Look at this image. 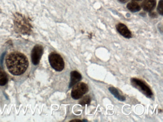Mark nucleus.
I'll use <instances>...</instances> for the list:
<instances>
[{
	"label": "nucleus",
	"mask_w": 163,
	"mask_h": 122,
	"mask_svg": "<svg viewBox=\"0 0 163 122\" xmlns=\"http://www.w3.org/2000/svg\"><path fill=\"white\" fill-rule=\"evenodd\" d=\"M5 64L8 71L12 75H21L25 73L28 67V60L22 53L13 51L7 56Z\"/></svg>",
	"instance_id": "nucleus-1"
},
{
	"label": "nucleus",
	"mask_w": 163,
	"mask_h": 122,
	"mask_svg": "<svg viewBox=\"0 0 163 122\" xmlns=\"http://www.w3.org/2000/svg\"><path fill=\"white\" fill-rule=\"evenodd\" d=\"M14 26L18 32L28 34L31 30V25L28 20L21 14H16L14 20Z\"/></svg>",
	"instance_id": "nucleus-2"
},
{
	"label": "nucleus",
	"mask_w": 163,
	"mask_h": 122,
	"mask_svg": "<svg viewBox=\"0 0 163 122\" xmlns=\"http://www.w3.org/2000/svg\"><path fill=\"white\" fill-rule=\"evenodd\" d=\"M131 85L139 91L145 95L147 97L152 98L153 97V93L149 86L145 82L139 79L133 78L131 79Z\"/></svg>",
	"instance_id": "nucleus-3"
},
{
	"label": "nucleus",
	"mask_w": 163,
	"mask_h": 122,
	"mask_svg": "<svg viewBox=\"0 0 163 122\" xmlns=\"http://www.w3.org/2000/svg\"><path fill=\"white\" fill-rule=\"evenodd\" d=\"M51 66L57 72H61L64 69L65 63L61 55L57 53H52L48 57Z\"/></svg>",
	"instance_id": "nucleus-4"
},
{
	"label": "nucleus",
	"mask_w": 163,
	"mask_h": 122,
	"mask_svg": "<svg viewBox=\"0 0 163 122\" xmlns=\"http://www.w3.org/2000/svg\"><path fill=\"white\" fill-rule=\"evenodd\" d=\"M73 87L71 96L74 100L80 99L84 94L88 93L89 91L88 85L85 83H78Z\"/></svg>",
	"instance_id": "nucleus-5"
},
{
	"label": "nucleus",
	"mask_w": 163,
	"mask_h": 122,
	"mask_svg": "<svg viewBox=\"0 0 163 122\" xmlns=\"http://www.w3.org/2000/svg\"><path fill=\"white\" fill-rule=\"evenodd\" d=\"M43 54V47L40 44H36L31 52V59L33 63L37 66L40 63V59Z\"/></svg>",
	"instance_id": "nucleus-6"
},
{
	"label": "nucleus",
	"mask_w": 163,
	"mask_h": 122,
	"mask_svg": "<svg viewBox=\"0 0 163 122\" xmlns=\"http://www.w3.org/2000/svg\"><path fill=\"white\" fill-rule=\"evenodd\" d=\"M117 31L121 35L126 38L130 39L132 37V35L127 26L123 23H119L116 25Z\"/></svg>",
	"instance_id": "nucleus-7"
},
{
	"label": "nucleus",
	"mask_w": 163,
	"mask_h": 122,
	"mask_svg": "<svg viewBox=\"0 0 163 122\" xmlns=\"http://www.w3.org/2000/svg\"><path fill=\"white\" fill-rule=\"evenodd\" d=\"M82 79V75L79 72L73 71L70 73V81L69 84V88H71Z\"/></svg>",
	"instance_id": "nucleus-8"
},
{
	"label": "nucleus",
	"mask_w": 163,
	"mask_h": 122,
	"mask_svg": "<svg viewBox=\"0 0 163 122\" xmlns=\"http://www.w3.org/2000/svg\"><path fill=\"white\" fill-rule=\"evenodd\" d=\"M156 4V0H145L142 3V7L146 12H150L154 9Z\"/></svg>",
	"instance_id": "nucleus-9"
},
{
	"label": "nucleus",
	"mask_w": 163,
	"mask_h": 122,
	"mask_svg": "<svg viewBox=\"0 0 163 122\" xmlns=\"http://www.w3.org/2000/svg\"><path fill=\"white\" fill-rule=\"evenodd\" d=\"M109 91L110 92V93L119 101H124L125 100V97H124L123 95L120 94V93H119L118 89H117L116 88L111 86V87H110L109 88Z\"/></svg>",
	"instance_id": "nucleus-10"
},
{
	"label": "nucleus",
	"mask_w": 163,
	"mask_h": 122,
	"mask_svg": "<svg viewBox=\"0 0 163 122\" xmlns=\"http://www.w3.org/2000/svg\"><path fill=\"white\" fill-rule=\"evenodd\" d=\"M8 78L6 73L0 67V86H4L8 82Z\"/></svg>",
	"instance_id": "nucleus-11"
},
{
	"label": "nucleus",
	"mask_w": 163,
	"mask_h": 122,
	"mask_svg": "<svg viewBox=\"0 0 163 122\" xmlns=\"http://www.w3.org/2000/svg\"><path fill=\"white\" fill-rule=\"evenodd\" d=\"M127 9L133 13L139 12L141 10V6L137 3L132 1L127 5Z\"/></svg>",
	"instance_id": "nucleus-12"
},
{
	"label": "nucleus",
	"mask_w": 163,
	"mask_h": 122,
	"mask_svg": "<svg viewBox=\"0 0 163 122\" xmlns=\"http://www.w3.org/2000/svg\"><path fill=\"white\" fill-rule=\"evenodd\" d=\"M91 97L89 95H85L82 98L79 102V104L82 106L89 105L91 104Z\"/></svg>",
	"instance_id": "nucleus-13"
},
{
	"label": "nucleus",
	"mask_w": 163,
	"mask_h": 122,
	"mask_svg": "<svg viewBox=\"0 0 163 122\" xmlns=\"http://www.w3.org/2000/svg\"><path fill=\"white\" fill-rule=\"evenodd\" d=\"M163 0H160L158 4V7H157V12L160 14L161 16H163Z\"/></svg>",
	"instance_id": "nucleus-14"
},
{
	"label": "nucleus",
	"mask_w": 163,
	"mask_h": 122,
	"mask_svg": "<svg viewBox=\"0 0 163 122\" xmlns=\"http://www.w3.org/2000/svg\"><path fill=\"white\" fill-rule=\"evenodd\" d=\"M149 16L152 18H155L157 17V15L156 13H154V12H149Z\"/></svg>",
	"instance_id": "nucleus-15"
},
{
	"label": "nucleus",
	"mask_w": 163,
	"mask_h": 122,
	"mask_svg": "<svg viewBox=\"0 0 163 122\" xmlns=\"http://www.w3.org/2000/svg\"><path fill=\"white\" fill-rule=\"evenodd\" d=\"M119 1H120L121 3H125L127 2L128 0H119Z\"/></svg>",
	"instance_id": "nucleus-16"
},
{
	"label": "nucleus",
	"mask_w": 163,
	"mask_h": 122,
	"mask_svg": "<svg viewBox=\"0 0 163 122\" xmlns=\"http://www.w3.org/2000/svg\"><path fill=\"white\" fill-rule=\"evenodd\" d=\"M71 121H74V122H77V121H78V122H81L82 121V120H80L79 119H76V120H71Z\"/></svg>",
	"instance_id": "nucleus-17"
},
{
	"label": "nucleus",
	"mask_w": 163,
	"mask_h": 122,
	"mask_svg": "<svg viewBox=\"0 0 163 122\" xmlns=\"http://www.w3.org/2000/svg\"><path fill=\"white\" fill-rule=\"evenodd\" d=\"M133 1H142V0H133Z\"/></svg>",
	"instance_id": "nucleus-18"
}]
</instances>
